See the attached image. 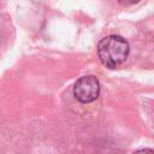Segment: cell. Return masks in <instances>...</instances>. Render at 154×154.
<instances>
[{"mask_svg": "<svg viewBox=\"0 0 154 154\" xmlns=\"http://www.w3.org/2000/svg\"><path fill=\"white\" fill-rule=\"evenodd\" d=\"M130 52L129 43L119 35L103 37L97 45V55L101 63L108 69H116L122 65Z\"/></svg>", "mask_w": 154, "mask_h": 154, "instance_id": "1", "label": "cell"}, {"mask_svg": "<svg viewBox=\"0 0 154 154\" xmlns=\"http://www.w3.org/2000/svg\"><path fill=\"white\" fill-rule=\"evenodd\" d=\"M73 95L82 103H89L95 101L100 95L99 79L91 75L81 77L75 83Z\"/></svg>", "mask_w": 154, "mask_h": 154, "instance_id": "2", "label": "cell"}, {"mask_svg": "<svg viewBox=\"0 0 154 154\" xmlns=\"http://www.w3.org/2000/svg\"><path fill=\"white\" fill-rule=\"evenodd\" d=\"M132 154H154V150H153V149H148V148H146V149H138V150L134 152Z\"/></svg>", "mask_w": 154, "mask_h": 154, "instance_id": "3", "label": "cell"}, {"mask_svg": "<svg viewBox=\"0 0 154 154\" xmlns=\"http://www.w3.org/2000/svg\"><path fill=\"white\" fill-rule=\"evenodd\" d=\"M118 1H119V4L123 5V6H129V5H132V4L138 2L140 0H118Z\"/></svg>", "mask_w": 154, "mask_h": 154, "instance_id": "4", "label": "cell"}]
</instances>
